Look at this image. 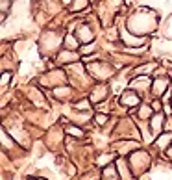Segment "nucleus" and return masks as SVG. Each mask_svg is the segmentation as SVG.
<instances>
[{"label": "nucleus", "mask_w": 172, "mask_h": 180, "mask_svg": "<svg viewBox=\"0 0 172 180\" xmlns=\"http://www.w3.org/2000/svg\"><path fill=\"white\" fill-rule=\"evenodd\" d=\"M96 121H98V123H104V121H106V115H98Z\"/></svg>", "instance_id": "obj_3"}, {"label": "nucleus", "mask_w": 172, "mask_h": 180, "mask_svg": "<svg viewBox=\"0 0 172 180\" xmlns=\"http://www.w3.org/2000/svg\"><path fill=\"white\" fill-rule=\"evenodd\" d=\"M67 132H69V134H72V136H82V132H80L78 128H74V126H70V128H67Z\"/></svg>", "instance_id": "obj_2"}, {"label": "nucleus", "mask_w": 172, "mask_h": 180, "mask_svg": "<svg viewBox=\"0 0 172 180\" xmlns=\"http://www.w3.org/2000/svg\"><path fill=\"white\" fill-rule=\"evenodd\" d=\"M59 58H61V59H63V61H74V59H76V58H74V54H72V52H63V54H61V56H59Z\"/></svg>", "instance_id": "obj_1"}]
</instances>
